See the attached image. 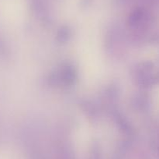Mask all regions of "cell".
<instances>
[{
  "label": "cell",
  "mask_w": 159,
  "mask_h": 159,
  "mask_svg": "<svg viewBox=\"0 0 159 159\" xmlns=\"http://www.w3.org/2000/svg\"><path fill=\"white\" fill-rule=\"evenodd\" d=\"M60 79L66 85H71L76 79V73L72 66L66 65L61 72Z\"/></svg>",
  "instance_id": "1"
},
{
  "label": "cell",
  "mask_w": 159,
  "mask_h": 159,
  "mask_svg": "<svg viewBox=\"0 0 159 159\" xmlns=\"http://www.w3.org/2000/svg\"><path fill=\"white\" fill-rule=\"evenodd\" d=\"M71 31L68 26H63L58 30L57 34V40L60 43H65L67 42L71 37Z\"/></svg>",
  "instance_id": "2"
},
{
  "label": "cell",
  "mask_w": 159,
  "mask_h": 159,
  "mask_svg": "<svg viewBox=\"0 0 159 159\" xmlns=\"http://www.w3.org/2000/svg\"><path fill=\"white\" fill-rule=\"evenodd\" d=\"M143 17H144V12L141 9H137V10L134 11L131 15L129 17V24L131 26H136L137 24L139 23Z\"/></svg>",
  "instance_id": "3"
}]
</instances>
